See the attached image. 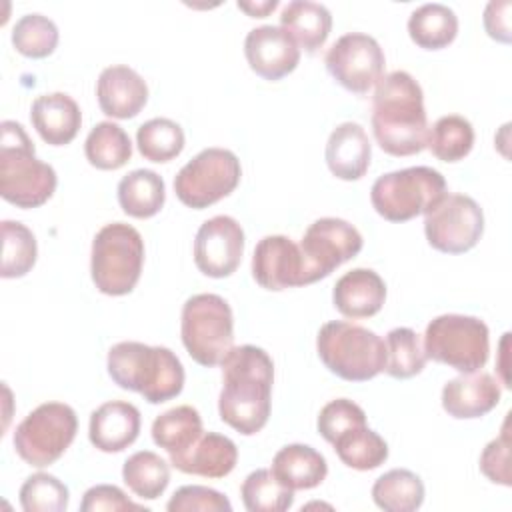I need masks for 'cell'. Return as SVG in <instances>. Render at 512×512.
<instances>
[{
	"instance_id": "cell-41",
	"label": "cell",
	"mask_w": 512,
	"mask_h": 512,
	"mask_svg": "<svg viewBox=\"0 0 512 512\" xmlns=\"http://www.w3.org/2000/svg\"><path fill=\"white\" fill-rule=\"evenodd\" d=\"M366 424V412L348 398H336L330 400L318 414L316 428L320 436L326 442H334L340 434H344L350 428L364 426Z\"/></svg>"
},
{
	"instance_id": "cell-9",
	"label": "cell",
	"mask_w": 512,
	"mask_h": 512,
	"mask_svg": "<svg viewBox=\"0 0 512 512\" xmlns=\"http://www.w3.org/2000/svg\"><path fill=\"white\" fill-rule=\"evenodd\" d=\"M488 326L466 314H442L430 320L424 332L426 358L446 364L460 374L486 366L490 354Z\"/></svg>"
},
{
	"instance_id": "cell-32",
	"label": "cell",
	"mask_w": 512,
	"mask_h": 512,
	"mask_svg": "<svg viewBox=\"0 0 512 512\" xmlns=\"http://www.w3.org/2000/svg\"><path fill=\"white\" fill-rule=\"evenodd\" d=\"M122 478L138 498L156 500L168 488L170 464L152 450H140L124 462Z\"/></svg>"
},
{
	"instance_id": "cell-44",
	"label": "cell",
	"mask_w": 512,
	"mask_h": 512,
	"mask_svg": "<svg viewBox=\"0 0 512 512\" xmlns=\"http://www.w3.org/2000/svg\"><path fill=\"white\" fill-rule=\"evenodd\" d=\"M82 512H120V510H146L144 506L132 502L118 486L114 484H96L84 492L80 502Z\"/></svg>"
},
{
	"instance_id": "cell-43",
	"label": "cell",
	"mask_w": 512,
	"mask_h": 512,
	"mask_svg": "<svg viewBox=\"0 0 512 512\" xmlns=\"http://www.w3.org/2000/svg\"><path fill=\"white\" fill-rule=\"evenodd\" d=\"M480 472L494 484L512 486L510 474V432L508 418L502 424V432L498 438L490 440L480 454Z\"/></svg>"
},
{
	"instance_id": "cell-17",
	"label": "cell",
	"mask_w": 512,
	"mask_h": 512,
	"mask_svg": "<svg viewBox=\"0 0 512 512\" xmlns=\"http://www.w3.org/2000/svg\"><path fill=\"white\" fill-rule=\"evenodd\" d=\"M244 54L252 72L270 82L288 76L300 62V48L294 38L272 24L252 28L246 34Z\"/></svg>"
},
{
	"instance_id": "cell-20",
	"label": "cell",
	"mask_w": 512,
	"mask_h": 512,
	"mask_svg": "<svg viewBox=\"0 0 512 512\" xmlns=\"http://www.w3.org/2000/svg\"><path fill=\"white\" fill-rule=\"evenodd\" d=\"M140 410L124 400L100 404L90 414L88 438L100 452H122L136 442L140 434Z\"/></svg>"
},
{
	"instance_id": "cell-27",
	"label": "cell",
	"mask_w": 512,
	"mask_h": 512,
	"mask_svg": "<svg viewBox=\"0 0 512 512\" xmlns=\"http://www.w3.org/2000/svg\"><path fill=\"white\" fill-rule=\"evenodd\" d=\"M118 204L132 218H152L166 202V186L154 170L138 168L118 182Z\"/></svg>"
},
{
	"instance_id": "cell-45",
	"label": "cell",
	"mask_w": 512,
	"mask_h": 512,
	"mask_svg": "<svg viewBox=\"0 0 512 512\" xmlns=\"http://www.w3.org/2000/svg\"><path fill=\"white\" fill-rule=\"evenodd\" d=\"M510 0H490L484 8V28L490 38L496 42L508 44L510 42Z\"/></svg>"
},
{
	"instance_id": "cell-36",
	"label": "cell",
	"mask_w": 512,
	"mask_h": 512,
	"mask_svg": "<svg viewBox=\"0 0 512 512\" xmlns=\"http://www.w3.org/2000/svg\"><path fill=\"white\" fill-rule=\"evenodd\" d=\"M240 496L248 512H284L294 504V490L266 468H258L244 478Z\"/></svg>"
},
{
	"instance_id": "cell-38",
	"label": "cell",
	"mask_w": 512,
	"mask_h": 512,
	"mask_svg": "<svg viewBox=\"0 0 512 512\" xmlns=\"http://www.w3.org/2000/svg\"><path fill=\"white\" fill-rule=\"evenodd\" d=\"M136 146L150 162H170L184 150V130L170 118H152L138 128Z\"/></svg>"
},
{
	"instance_id": "cell-4",
	"label": "cell",
	"mask_w": 512,
	"mask_h": 512,
	"mask_svg": "<svg viewBox=\"0 0 512 512\" xmlns=\"http://www.w3.org/2000/svg\"><path fill=\"white\" fill-rule=\"evenodd\" d=\"M56 170L36 158L34 142L14 120L0 124V194L18 208H38L56 190Z\"/></svg>"
},
{
	"instance_id": "cell-35",
	"label": "cell",
	"mask_w": 512,
	"mask_h": 512,
	"mask_svg": "<svg viewBox=\"0 0 512 512\" xmlns=\"http://www.w3.org/2000/svg\"><path fill=\"white\" fill-rule=\"evenodd\" d=\"M38 256L36 236L18 220H2V278L26 276Z\"/></svg>"
},
{
	"instance_id": "cell-39",
	"label": "cell",
	"mask_w": 512,
	"mask_h": 512,
	"mask_svg": "<svg viewBox=\"0 0 512 512\" xmlns=\"http://www.w3.org/2000/svg\"><path fill=\"white\" fill-rule=\"evenodd\" d=\"M58 26L44 14H24L12 28V44L26 58H46L58 46Z\"/></svg>"
},
{
	"instance_id": "cell-7",
	"label": "cell",
	"mask_w": 512,
	"mask_h": 512,
	"mask_svg": "<svg viewBox=\"0 0 512 512\" xmlns=\"http://www.w3.org/2000/svg\"><path fill=\"white\" fill-rule=\"evenodd\" d=\"M182 344L190 358L206 368L222 364L234 348V316L218 294H194L182 306Z\"/></svg>"
},
{
	"instance_id": "cell-21",
	"label": "cell",
	"mask_w": 512,
	"mask_h": 512,
	"mask_svg": "<svg viewBox=\"0 0 512 512\" xmlns=\"http://www.w3.org/2000/svg\"><path fill=\"white\" fill-rule=\"evenodd\" d=\"M324 156L328 170L336 178L352 182L368 172L372 144L358 122H342L330 132Z\"/></svg>"
},
{
	"instance_id": "cell-19",
	"label": "cell",
	"mask_w": 512,
	"mask_h": 512,
	"mask_svg": "<svg viewBox=\"0 0 512 512\" xmlns=\"http://www.w3.org/2000/svg\"><path fill=\"white\" fill-rule=\"evenodd\" d=\"M96 98L106 116L128 120L146 106L148 86L134 68L114 64L100 72L96 82Z\"/></svg>"
},
{
	"instance_id": "cell-25",
	"label": "cell",
	"mask_w": 512,
	"mask_h": 512,
	"mask_svg": "<svg viewBox=\"0 0 512 512\" xmlns=\"http://www.w3.org/2000/svg\"><path fill=\"white\" fill-rule=\"evenodd\" d=\"M272 474L290 490H310L326 480V458L308 444L282 446L272 460Z\"/></svg>"
},
{
	"instance_id": "cell-13",
	"label": "cell",
	"mask_w": 512,
	"mask_h": 512,
	"mask_svg": "<svg viewBox=\"0 0 512 512\" xmlns=\"http://www.w3.org/2000/svg\"><path fill=\"white\" fill-rule=\"evenodd\" d=\"M362 246V234L350 222L332 216L314 220L300 240L304 286L330 276L340 264L358 256Z\"/></svg>"
},
{
	"instance_id": "cell-12",
	"label": "cell",
	"mask_w": 512,
	"mask_h": 512,
	"mask_svg": "<svg viewBox=\"0 0 512 512\" xmlns=\"http://www.w3.org/2000/svg\"><path fill=\"white\" fill-rule=\"evenodd\" d=\"M424 234L434 250L464 254L472 250L484 234V212L472 196L446 192L424 214Z\"/></svg>"
},
{
	"instance_id": "cell-10",
	"label": "cell",
	"mask_w": 512,
	"mask_h": 512,
	"mask_svg": "<svg viewBox=\"0 0 512 512\" xmlns=\"http://www.w3.org/2000/svg\"><path fill=\"white\" fill-rule=\"evenodd\" d=\"M78 418L64 402H44L34 408L14 430L16 454L34 468L54 464L74 442Z\"/></svg>"
},
{
	"instance_id": "cell-5",
	"label": "cell",
	"mask_w": 512,
	"mask_h": 512,
	"mask_svg": "<svg viewBox=\"0 0 512 512\" xmlns=\"http://www.w3.org/2000/svg\"><path fill=\"white\" fill-rule=\"evenodd\" d=\"M316 350L322 364L348 382L372 380L386 368V342L354 322L332 320L322 324Z\"/></svg>"
},
{
	"instance_id": "cell-11",
	"label": "cell",
	"mask_w": 512,
	"mask_h": 512,
	"mask_svg": "<svg viewBox=\"0 0 512 512\" xmlns=\"http://www.w3.org/2000/svg\"><path fill=\"white\" fill-rule=\"evenodd\" d=\"M242 166L238 156L226 148H204L174 176L178 200L194 210H204L236 190Z\"/></svg>"
},
{
	"instance_id": "cell-46",
	"label": "cell",
	"mask_w": 512,
	"mask_h": 512,
	"mask_svg": "<svg viewBox=\"0 0 512 512\" xmlns=\"http://www.w3.org/2000/svg\"><path fill=\"white\" fill-rule=\"evenodd\" d=\"M236 6L252 18H266L278 6V0H238Z\"/></svg>"
},
{
	"instance_id": "cell-33",
	"label": "cell",
	"mask_w": 512,
	"mask_h": 512,
	"mask_svg": "<svg viewBox=\"0 0 512 512\" xmlns=\"http://www.w3.org/2000/svg\"><path fill=\"white\" fill-rule=\"evenodd\" d=\"M86 160L98 170H118L132 156V142L126 130L114 122H98L84 142Z\"/></svg>"
},
{
	"instance_id": "cell-31",
	"label": "cell",
	"mask_w": 512,
	"mask_h": 512,
	"mask_svg": "<svg viewBox=\"0 0 512 512\" xmlns=\"http://www.w3.org/2000/svg\"><path fill=\"white\" fill-rule=\"evenodd\" d=\"M332 446L342 464L360 472L374 470L388 458L386 440L366 424L346 430L332 442Z\"/></svg>"
},
{
	"instance_id": "cell-42",
	"label": "cell",
	"mask_w": 512,
	"mask_h": 512,
	"mask_svg": "<svg viewBox=\"0 0 512 512\" xmlns=\"http://www.w3.org/2000/svg\"><path fill=\"white\" fill-rule=\"evenodd\" d=\"M168 512H230V500L208 486H182L166 504Z\"/></svg>"
},
{
	"instance_id": "cell-1",
	"label": "cell",
	"mask_w": 512,
	"mask_h": 512,
	"mask_svg": "<svg viewBox=\"0 0 512 512\" xmlns=\"http://www.w3.org/2000/svg\"><path fill=\"white\" fill-rule=\"evenodd\" d=\"M220 366L222 390L218 396V412L222 422L244 436L260 432L272 408V358L266 350L244 344L234 346Z\"/></svg>"
},
{
	"instance_id": "cell-16",
	"label": "cell",
	"mask_w": 512,
	"mask_h": 512,
	"mask_svg": "<svg viewBox=\"0 0 512 512\" xmlns=\"http://www.w3.org/2000/svg\"><path fill=\"white\" fill-rule=\"evenodd\" d=\"M252 276L266 290L304 286V260L300 246L282 234L264 236L252 254Z\"/></svg>"
},
{
	"instance_id": "cell-23",
	"label": "cell",
	"mask_w": 512,
	"mask_h": 512,
	"mask_svg": "<svg viewBox=\"0 0 512 512\" xmlns=\"http://www.w3.org/2000/svg\"><path fill=\"white\" fill-rule=\"evenodd\" d=\"M386 300V284L370 268H354L340 276L332 290L334 308L346 318H370Z\"/></svg>"
},
{
	"instance_id": "cell-24",
	"label": "cell",
	"mask_w": 512,
	"mask_h": 512,
	"mask_svg": "<svg viewBox=\"0 0 512 512\" xmlns=\"http://www.w3.org/2000/svg\"><path fill=\"white\" fill-rule=\"evenodd\" d=\"M30 120L46 144L64 146L76 138L82 124V112L72 96L50 92L32 102Z\"/></svg>"
},
{
	"instance_id": "cell-34",
	"label": "cell",
	"mask_w": 512,
	"mask_h": 512,
	"mask_svg": "<svg viewBox=\"0 0 512 512\" xmlns=\"http://www.w3.org/2000/svg\"><path fill=\"white\" fill-rule=\"evenodd\" d=\"M474 146V128L470 120L458 114L438 118L428 130L426 148L442 162H458L470 154Z\"/></svg>"
},
{
	"instance_id": "cell-2",
	"label": "cell",
	"mask_w": 512,
	"mask_h": 512,
	"mask_svg": "<svg viewBox=\"0 0 512 512\" xmlns=\"http://www.w3.org/2000/svg\"><path fill=\"white\" fill-rule=\"evenodd\" d=\"M372 132L390 156H412L426 148L428 120L422 86L412 74H386L372 96Z\"/></svg>"
},
{
	"instance_id": "cell-8",
	"label": "cell",
	"mask_w": 512,
	"mask_h": 512,
	"mask_svg": "<svg viewBox=\"0 0 512 512\" xmlns=\"http://www.w3.org/2000/svg\"><path fill=\"white\" fill-rule=\"evenodd\" d=\"M446 194L444 176L430 166H410L382 174L370 188L374 210L388 222L426 214Z\"/></svg>"
},
{
	"instance_id": "cell-6",
	"label": "cell",
	"mask_w": 512,
	"mask_h": 512,
	"mask_svg": "<svg viewBox=\"0 0 512 512\" xmlns=\"http://www.w3.org/2000/svg\"><path fill=\"white\" fill-rule=\"evenodd\" d=\"M144 240L124 222L102 226L92 240L90 274L94 286L106 296L130 294L142 274Z\"/></svg>"
},
{
	"instance_id": "cell-14",
	"label": "cell",
	"mask_w": 512,
	"mask_h": 512,
	"mask_svg": "<svg viewBox=\"0 0 512 512\" xmlns=\"http://www.w3.org/2000/svg\"><path fill=\"white\" fill-rule=\"evenodd\" d=\"M328 74L348 92L366 94L384 78V50L378 40L364 32L340 36L326 52Z\"/></svg>"
},
{
	"instance_id": "cell-37",
	"label": "cell",
	"mask_w": 512,
	"mask_h": 512,
	"mask_svg": "<svg viewBox=\"0 0 512 512\" xmlns=\"http://www.w3.org/2000/svg\"><path fill=\"white\" fill-rule=\"evenodd\" d=\"M386 368L384 372L392 378L406 380L424 370L426 364V352L422 346L420 336L408 328V326H398L392 328L386 334Z\"/></svg>"
},
{
	"instance_id": "cell-30",
	"label": "cell",
	"mask_w": 512,
	"mask_h": 512,
	"mask_svg": "<svg viewBox=\"0 0 512 512\" xmlns=\"http://www.w3.org/2000/svg\"><path fill=\"white\" fill-rule=\"evenodd\" d=\"M200 412L188 404L176 406L160 414L152 422V440L168 454H180L202 436Z\"/></svg>"
},
{
	"instance_id": "cell-29",
	"label": "cell",
	"mask_w": 512,
	"mask_h": 512,
	"mask_svg": "<svg viewBox=\"0 0 512 512\" xmlns=\"http://www.w3.org/2000/svg\"><path fill=\"white\" fill-rule=\"evenodd\" d=\"M372 500L384 512H414L424 502V484L412 470L394 468L376 478Z\"/></svg>"
},
{
	"instance_id": "cell-15",
	"label": "cell",
	"mask_w": 512,
	"mask_h": 512,
	"mask_svg": "<svg viewBox=\"0 0 512 512\" xmlns=\"http://www.w3.org/2000/svg\"><path fill=\"white\" fill-rule=\"evenodd\" d=\"M244 254V230L236 218L218 214L202 222L194 238V264L210 278L236 272Z\"/></svg>"
},
{
	"instance_id": "cell-26",
	"label": "cell",
	"mask_w": 512,
	"mask_h": 512,
	"mask_svg": "<svg viewBox=\"0 0 512 512\" xmlns=\"http://www.w3.org/2000/svg\"><path fill=\"white\" fill-rule=\"evenodd\" d=\"M280 28L294 38L298 48L314 54L332 30V14L320 2L292 0L280 12Z\"/></svg>"
},
{
	"instance_id": "cell-22",
	"label": "cell",
	"mask_w": 512,
	"mask_h": 512,
	"mask_svg": "<svg viewBox=\"0 0 512 512\" xmlns=\"http://www.w3.org/2000/svg\"><path fill=\"white\" fill-rule=\"evenodd\" d=\"M238 462L236 444L218 432H202V436L184 452L170 454V464L184 472L204 478H224Z\"/></svg>"
},
{
	"instance_id": "cell-28",
	"label": "cell",
	"mask_w": 512,
	"mask_h": 512,
	"mask_svg": "<svg viewBox=\"0 0 512 512\" xmlns=\"http://www.w3.org/2000/svg\"><path fill=\"white\" fill-rule=\"evenodd\" d=\"M408 34L424 50L446 48L458 34V16L446 4H422L408 18Z\"/></svg>"
},
{
	"instance_id": "cell-40",
	"label": "cell",
	"mask_w": 512,
	"mask_h": 512,
	"mask_svg": "<svg viewBox=\"0 0 512 512\" xmlns=\"http://www.w3.org/2000/svg\"><path fill=\"white\" fill-rule=\"evenodd\" d=\"M68 500L66 484L48 472H36L20 486V506L24 512H64Z\"/></svg>"
},
{
	"instance_id": "cell-3",
	"label": "cell",
	"mask_w": 512,
	"mask_h": 512,
	"mask_svg": "<svg viewBox=\"0 0 512 512\" xmlns=\"http://www.w3.org/2000/svg\"><path fill=\"white\" fill-rule=\"evenodd\" d=\"M106 368L114 384L142 394L150 404L172 400L184 388V366L166 346L118 342L108 350Z\"/></svg>"
},
{
	"instance_id": "cell-18",
	"label": "cell",
	"mask_w": 512,
	"mask_h": 512,
	"mask_svg": "<svg viewBox=\"0 0 512 512\" xmlns=\"http://www.w3.org/2000/svg\"><path fill=\"white\" fill-rule=\"evenodd\" d=\"M500 382L482 370L460 374L442 388V408L456 420L482 418L500 402Z\"/></svg>"
}]
</instances>
